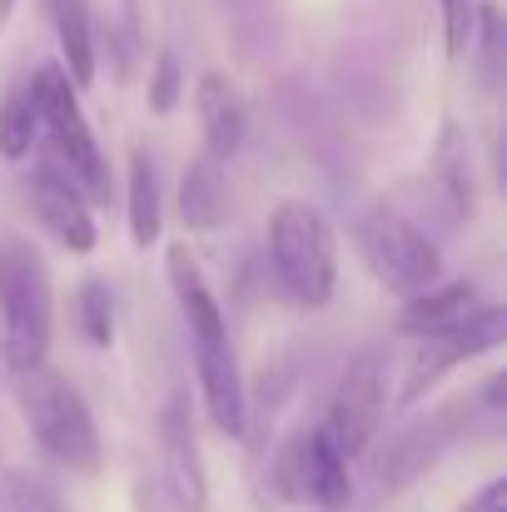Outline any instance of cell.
I'll return each mask as SVG.
<instances>
[{
  "label": "cell",
  "mask_w": 507,
  "mask_h": 512,
  "mask_svg": "<svg viewBox=\"0 0 507 512\" xmlns=\"http://www.w3.org/2000/svg\"><path fill=\"white\" fill-rule=\"evenodd\" d=\"M55 339V289L40 249L0 229V363L10 373H30L45 363Z\"/></svg>",
  "instance_id": "cell-1"
},
{
  "label": "cell",
  "mask_w": 507,
  "mask_h": 512,
  "mask_svg": "<svg viewBox=\"0 0 507 512\" xmlns=\"http://www.w3.org/2000/svg\"><path fill=\"white\" fill-rule=\"evenodd\" d=\"M15 403L20 418L30 428V438L40 443V453L70 473H95L100 468V433H95V413L80 398V388L55 373V368H30L15 373Z\"/></svg>",
  "instance_id": "cell-2"
},
{
  "label": "cell",
  "mask_w": 507,
  "mask_h": 512,
  "mask_svg": "<svg viewBox=\"0 0 507 512\" xmlns=\"http://www.w3.org/2000/svg\"><path fill=\"white\" fill-rule=\"evenodd\" d=\"M269 259H274V279L284 289L289 304L299 309H324L338 289V239L334 224L304 204V199H284L269 214Z\"/></svg>",
  "instance_id": "cell-3"
},
{
  "label": "cell",
  "mask_w": 507,
  "mask_h": 512,
  "mask_svg": "<svg viewBox=\"0 0 507 512\" xmlns=\"http://www.w3.org/2000/svg\"><path fill=\"white\" fill-rule=\"evenodd\" d=\"M353 244H358V259L368 264V274L403 304L428 294L433 284H443V254H438L433 234L393 204H368L353 224Z\"/></svg>",
  "instance_id": "cell-4"
},
{
  "label": "cell",
  "mask_w": 507,
  "mask_h": 512,
  "mask_svg": "<svg viewBox=\"0 0 507 512\" xmlns=\"http://www.w3.org/2000/svg\"><path fill=\"white\" fill-rule=\"evenodd\" d=\"M30 80H35V100H40V130L50 135V150H55V170L85 194V204H105L115 179H110V160L95 145V130L85 125L75 85L65 80L60 65H40Z\"/></svg>",
  "instance_id": "cell-5"
},
{
  "label": "cell",
  "mask_w": 507,
  "mask_h": 512,
  "mask_svg": "<svg viewBox=\"0 0 507 512\" xmlns=\"http://www.w3.org/2000/svg\"><path fill=\"white\" fill-rule=\"evenodd\" d=\"M383 413H388V378H383V348H358L343 373L334 383V398H329V418H324V438L334 443L348 458L368 453V443L378 438L383 428Z\"/></svg>",
  "instance_id": "cell-6"
},
{
  "label": "cell",
  "mask_w": 507,
  "mask_h": 512,
  "mask_svg": "<svg viewBox=\"0 0 507 512\" xmlns=\"http://www.w3.org/2000/svg\"><path fill=\"white\" fill-rule=\"evenodd\" d=\"M478 398H458V403H443L438 413H428V418H418V423H408L388 448H383V458H378V483L388 488V493H398V488H408L418 473H428L468 428H473V418H478Z\"/></svg>",
  "instance_id": "cell-7"
},
{
  "label": "cell",
  "mask_w": 507,
  "mask_h": 512,
  "mask_svg": "<svg viewBox=\"0 0 507 512\" xmlns=\"http://www.w3.org/2000/svg\"><path fill=\"white\" fill-rule=\"evenodd\" d=\"M194 373H199L209 423L224 438H244L249 433V398H244V373H239V353H234L229 329L194 339Z\"/></svg>",
  "instance_id": "cell-8"
},
{
  "label": "cell",
  "mask_w": 507,
  "mask_h": 512,
  "mask_svg": "<svg viewBox=\"0 0 507 512\" xmlns=\"http://www.w3.org/2000/svg\"><path fill=\"white\" fill-rule=\"evenodd\" d=\"M160 458H165V488L174 498V512H204L209 508V483H204V458L194 438V413L184 393H169L160 413Z\"/></svg>",
  "instance_id": "cell-9"
},
{
  "label": "cell",
  "mask_w": 507,
  "mask_h": 512,
  "mask_svg": "<svg viewBox=\"0 0 507 512\" xmlns=\"http://www.w3.org/2000/svg\"><path fill=\"white\" fill-rule=\"evenodd\" d=\"M30 209H35V219L45 224V234H50L55 244H65L70 254H90V249H95L90 204H85V194L55 170V165H45V170L30 179Z\"/></svg>",
  "instance_id": "cell-10"
},
{
  "label": "cell",
  "mask_w": 507,
  "mask_h": 512,
  "mask_svg": "<svg viewBox=\"0 0 507 512\" xmlns=\"http://www.w3.org/2000/svg\"><path fill=\"white\" fill-rule=\"evenodd\" d=\"M194 115H199V135H204V155L224 165L244 145V130H249V110H244L239 85L229 75H219V70L199 75V85H194Z\"/></svg>",
  "instance_id": "cell-11"
},
{
  "label": "cell",
  "mask_w": 507,
  "mask_h": 512,
  "mask_svg": "<svg viewBox=\"0 0 507 512\" xmlns=\"http://www.w3.org/2000/svg\"><path fill=\"white\" fill-rule=\"evenodd\" d=\"M478 284L473 279H453V284H433L428 294L408 299L398 314V334L408 339H443L453 329H463L478 314Z\"/></svg>",
  "instance_id": "cell-12"
},
{
  "label": "cell",
  "mask_w": 507,
  "mask_h": 512,
  "mask_svg": "<svg viewBox=\"0 0 507 512\" xmlns=\"http://www.w3.org/2000/svg\"><path fill=\"white\" fill-rule=\"evenodd\" d=\"M433 184L453 219H473L478 209V170H473V135L458 120H443L438 145H433Z\"/></svg>",
  "instance_id": "cell-13"
},
{
  "label": "cell",
  "mask_w": 507,
  "mask_h": 512,
  "mask_svg": "<svg viewBox=\"0 0 507 512\" xmlns=\"http://www.w3.org/2000/svg\"><path fill=\"white\" fill-rule=\"evenodd\" d=\"M229 214H234V194H229L224 165L199 150V155L189 160L184 179H179V219H184V229L209 234V229H224Z\"/></svg>",
  "instance_id": "cell-14"
},
{
  "label": "cell",
  "mask_w": 507,
  "mask_h": 512,
  "mask_svg": "<svg viewBox=\"0 0 507 512\" xmlns=\"http://www.w3.org/2000/svg\"><path fill=\"white\" fill-rule=\"evenodd\" d=\"M165 274H169V294H174V304H179V314L189 324V339H204V334H224L229 329L219 299L209 294V284L199 274V259L189 254V244H169Z\"/></svg>",
  "instance_id": "cell-15"
},
{
  "label": "cell",
  "mask_w": 507,
  "mask_h": 512,
  "mask_svg": "<svg viewBox=\"0 0 507 512\" xmlns=\"http://www.w3.org/2000/svg\"><path fill=\"white\" fill-rule=\"evenodd\" d=\"M299 498H314L324 512H338L348 503V463L324 438V428L299 438Z\"/></svg>",
  "instance_id": "cell-16"
},
{
  "label": "cell",
  "mask_w": 507,
  "mask_h": 512,
  "mask_svg": "<svg viewBox=\"0 0 507 512\" xmlns=\"http://www.w3.org/2000/svg\"><path fill=\"white\" fill-rule=\"evenodd\" d=\"M50 20H55V40H60V70L75 90H85L100 70V50H95V25H90V0H50Z\"/></svg>",
  "instance_id": "cell-17"
},
{
  "label": "cell",
  "mask_w": 507,
  "mask_h": 512,
  "mask_svg": "<svg viewBox=\"0 0 507 512\" xmlns=\"http://www.w3.org/2000/svg\"><path fill=\"white\" fill-rule=\"evenodd\" d=\"M130 239L135 249H150L160 244V229H165V199H160V174H155V160L150 150H135L130 155Z\"/></svg>",
  "instance_id": "cell-18"
},
{
  "label": "cell",
  "mask_w": 507,
  "mask_h": 512,
  "mask_svg": "<svg viewBox=\"0 0 507 512\" xmlns=\"http://www.w3.org/2000/svg\"><path fill=\"white\" fill-rule=\"evenodd\" d=\"M40 140V100H35V80H10V90L0 95V160H25Z\"/></svg>",
  "instance_id": "cell-19"
},
{
  "label": "cell",
  "mask_w": 507,
  "mask_h": 512,
  "mask_svg": "<svg viewBox=\"0 0 507 512\" xmlns=\"http://www.w3.org/2000/svg\"><path fill=\"white\" fill-rule=\"evenodd\" d=\"M473 353H468V343L463 334L453 329V334H443V339H428L423 343V353L408 363V378H403V388H398V408H413L423 393H433L458 363H468Z\"/></svg>",
  "instance_id": "cell-20"
},
{
  "label": "cell",
  "mask_w": 507,
  "mask_h": 512,
  "mask_svg": "<svg viewBox=\"0 0 507 512\" xmlns=\"http://www.w3.org/2000/svg\"><path fill=\"white\" fill-rule=\"evenodd\" d=\"M70 319H75V334L90 343V348H110L115 343V299H110V284L105 279H85L70 299Z\"/></svg>",
  "instance_id": "cell-21"
},
{
  "label": "cell",
  "mask_w": 507,
  "mask_h": 512,
  "mask_svg": "<svg viewBox=\"0 0 507 512\" xmlns=\"http://www.w3.org/2000/svg\"><path fill=\"white\" fill-rule=\"evenodd\" d=\"M179 95H184V65L169 45H160L155 70H150V115H169L179 105Z\"/></svg>",
  "instance_id": "cell-22"
},
{
  "label": "cell",
  "mask_w": 507,
  "mask_h": 512,
  "mask_svg": "<svg viewBox=\"0 0 507 512\" xmlns=\"http://www.w3.org/2000/svg\"><path fill=\"white\" fill-rule=\"evenodd\" d=\"M5 503L10 512H65V503L30 473H5Z\"/></svg>",
  "instance_id": "cell-23"
},
{
  "label": "cell",
  "mask_w": 507,
  "mask_h": 512,
  "mask_svg": "<svg viewBox=\"0 0 507 512\" xmlns=\"http://www.w3.org/2000/svg\"><path fill=\"white\" fill-rule=\"evenodd\" d=\"M473 0H443V45H448V60H463L468 45H473Z\"/></svg>",
  "instance_id": "cell-24"
},
{
  "label": "cell",
  "mask_w": 507,
  "mask_h": 512,
  "mask_svg": "<svg viewBox=\"0 0 507 512\" xmlns=\"http://www.w3.org/2000/svg\"><path fill=\"white\" fill-rule=\"evenodd\" d=\"M463 512H507V478H493Z\"/></svg>",
  "instance_id": "cell-25"
},
{
  "label": "cell",
  "mask_w": 507,
  "mask_h": 512,
  "mask_svg": "<svg viewBox=\"0 0 507 512\" xmlns=\"http://www.w3.org/2000/svg\"><path fill=\"white\" fill-rule=\"evenodd\" d=\"M10 10H15V0H0V30H5V20H10Z\"/></svg>",
  "instance_id": "cell-26"
}]
</instances>
